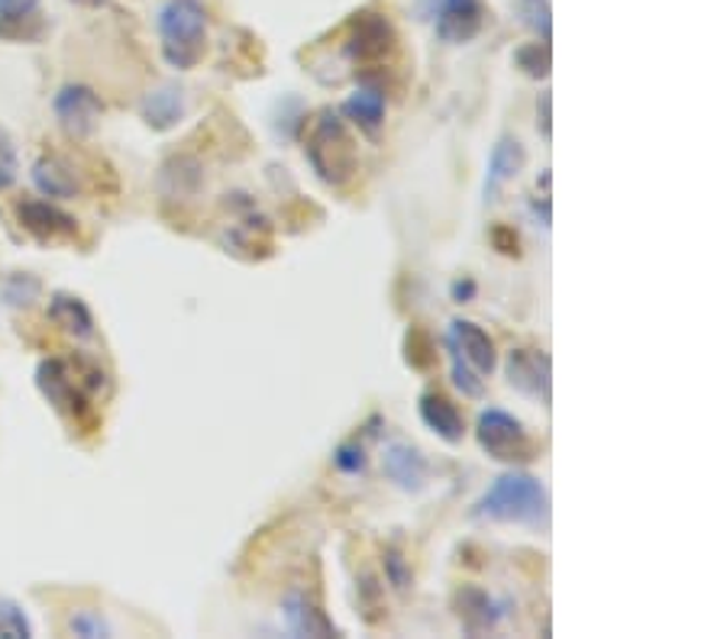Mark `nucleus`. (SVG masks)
Masks as SVG:
<instances>
[{"label": "nucleus", "mask_w": 727, "mask_h": 639, "mask_svg": "<svg viewBox=\"0 0 727 639\" xmlns=\"http://www.w3.org/2000/svg\"><path fill=\"white\" fill-rule=\"evenodd\" d=\"M344 113L369 136H376L385 123V91L376 84H359L344 104Z\"/></svg>", "instance_id": "21"}, {"label": "nucleus", "mask_w": 727, "mask_h": 639, "mask_svg": "<svg viewBox=\"0 0 727 639\" xmlns=\"http://www.w3.org/2000/svg\"><path fill=\"white\" fill-rule=\"evenodd\" d=\"M421 420L427 423V430H433L447 443H460L465 436V420H462L460 408L440 391H427L421 398Z\"/></svg>", "instance_id": "15"}, {"label": "nucleus", "mask_w": 727, "mask_h": 639, "mask_svg": "<svg viewBox=\"0 0 727 639\" xmlns=\"http://www.w3.org/2000/svg\"><path fill=\"white\" fill-rule=\"evenodd\" d=\"M13 172H17V165H7V162H0V190H7L13 185Z\"/></svg>", "instance_id": "34"}, {"label": "nucleus", "mask_w": 727, "mask_h": 639, "mask_svg": "<svg viewBox=\"0 0 727 639\" xmlns=\"http://www.w3.org/2000/svg\"><path fill=\"white\" fill-rule=\"evenodd\" d=\"M385 571H388V578H391V585H395L398 591H405V588L411 585V571H408L405 556H401L398 549H388V553H385Z\"/></svg>", "instance_id": "30"}, {"label": "nucleus", "mask_w": 727, "mask_h": 639, "mask_svg": "<svg viewBox=\"0 0 727 639\" xmlns=\"http://www.w3.org/2000/svg\"><path fill=\"white\" fill-rule=\"evenodd\" d=\"M334 462H337V468L346 472V475H359L362 468H366V452L359 443H344L340 450L334 452Z\"/></svg>", "instance_id": "29"}, {"label": "nucleus", "mask_w": 727, "mask_h": 639, "mask_svg": "<svg viewBox=\"0 0 727 639\" xmlns=\"http://www.w3.org/2000/svg\"><path fill=\"white\" fill-rule=\"evenodd\" d=\"M472 295H475V285H472V281H457V285H453V298L460 303L469 301Z\"/></svg>", "instance_id": "33"}, {"label": "nucleus", "mask_w": 727, "mask_h": 639, "mask_svg": "<svg viewBox=\"0 0 727 639\" xmlns=\"http://www.w3.org/2000/svg\"><path fill=\"white\" fill-rule=\"evenodd\" d=\"M395 52V30L382 13H356L349 23L346 55L359 65L382 62Z\"/></svg>", "instance_id": "6"}, {"label": "nucleus", "mask_w": 727, "mask_h": 639, "mask_svg": "<svg viewBox=\"0 0 727 639\" xmlns=\"http://www.w3.org/2000/svg\"><path fill=\"white\" fill-rule=\"evenodd\" d=\"M492 239H495V246L504 256H518V233H514V229L495 226V229H492Z\"/></svg>", "instance_id": "31"}, {"label": "nucleus", "mask_w": 727, "mask_h": 639, "mask_svg": "<svg viewBox=\"0 0 727 639\" xmlns=\"http://www.w3.org/2000/svg\"><path fill=\"white\" fill-rule=\"evenodd\" d=\"M524 146L511 136L498 140V146L492 150V158H489V175H485V200L492 204L498 197V190L504 188L511 178H518V172L524 168Z\"/></svg>", "instance_id": "17"}, {"label": "nucleus", "mask_w": 727, "mask_h": 639, "mask_svg": "<svg viewBox=\"0 0 727 639\" xmlns=\"http://www.w3.org/2000/svg\"><path fill=\"white\" fill-rule=\"evenodd\" d=\"M504 369L514 391L550 404V355L543 349H511Z\"/></svg>", "instance_id": "8"}, {"label": "nucleus", "mask_w": 727, "mask_h": 639, "mask_svg": "<svg viewBox=\"0 0 727 639\" xmlns=\"http://www.w3.org/2000/svg\"><path fill=\"white\" fill-rule=\"evenodd\" d=\"M33 185L52 200H72L81 194L78 172L62 155H42L33 165Z\"/></svg>", "instance_id": "14"}, {"label": "nucleus", "mask_w": 727, "mask_h": 639, "mask_svg": "<svg viewBox=\"0 0 727 639\" xmlns=\"http://www.w3.org/2000/svg\"><path fill=\"white\" fill-rule=\"evenodd\" d=\"M39 291H42V285H39L37 275H30V271H13L3 281V301L10 303V307H30L39 298Z\"/></svg>", "instance_id": "23"}, {"label": "nucleus", "mask_w": 727, "mask_h": 639, "mask_svg": "<svg viewBox=\"0 0 727 639\" xmlns=\"http://www.w3.org/2000/svg\"><path fill=\"white\" fill-rule=\"evenodd\" d=\"M0 637L23 639L33 637V623L27 617V610L10 598H0Z\"/></svg>", "instance_id": "24"}, {"label": "nucleus", "mask_w": 727, "mask_h": 639, "mask_svg": "<svg viewBox=\"0 0 727 639\" xmlns=\"http://www.w3.org/2000/svg\"><path fill=\"white\" fill-rule=\"evenodd\" d=\"M185 111H188L185 91L175 87V84H162V87H155V91H150V94L140 101V113H143V120H146L153 130H172V126L185 116Z\"/></svg>", "instance_id": "16"}, {"label": "nucleus", "mask_w": 727, "mask_h": 639, "mask_svg": "<svg viewBox=\"0 0 727 639\" xmlns=\"http://www.w3.org/2000/svg\"><path fill=\"white\" fill-rule=\"evenodd\" d=\"M475 440L482 452H489L498 462H528L534 458V440L528 436L524 423L508 411L489 408L479 414L475 423Z\"/></svg>", "instance_id": "4"}, {"label": "nucleus", "mask_w": 727, "mask_h": 639, "mask_svg": "<svg viewBox=\"0 0 727 639\" xmlns=\"http://www.w3.org/2000/svg\"><path fill=\"white\" fill-rule=\"evenodd\" d=\"M450 339L457 342L462 359H465L479 375H492V372H495V342H492V337H489L479 323H472V320H453V323H450Z\"/></svg>", "instance_id": "12"}, {"label": "nucleus", "mask_w": 727, "mask_h": 639, "mask_svg": "<svg viewBox=\"0 0 727 639\" xmlns=\"http://www.w3.org/2000/svg\"><path fill=\"white\" fill-rule=\"evenodd\" d=\"M158 39H162V59L178 69L192 72L204 59L207 49V10L201 0H165L155 17Z\"/></svg>", "instance_id": "2"}, {"label": "nucleus", "mask_w": 727, "mask_h": 639, "mask_svg": "<svg viewBox=\"0 0 727 639\" xmlns=\"http://www.w3.org/2000/svg\"><path fill=\"white\" fill-rule=\"evenodd\" d=\"M485 23L482 0H443L437 10V37L443 42H469Z\"/></svg>", "instance_id": "10"}, {"label": "nucleus", "mask_w": 727, "mask_h": 639, "mask_svg": "<svg viewBox=\"0 0 727 639\" xmlns=\"http://www.w3.org/2000/svg\"><path fill=\"white\" fill-rule=\"evenodd\" d=\"M408 362L414 369H430L433 365V346H430V337L421 333L418 327L408 330Z\"/></svg>", "instance_id": "28"}, {"label": "nucleus", "mask_w": 727, "mask_h": 639, "mask_svg": "<svg viewBox=\"0 0 727 639\" xmlns=\"http://www.w3.org/2000/svg\"><path fill=\"white\" fill-rule=\"evenodd\" d=\"M514 62L524 69V75L546 78L550 75V42H531V45L518 49Z\"/></svg>", "instance_id": "27"}, {"label": "nucleus", "mask_w": 727, "mask_h": 639, "mask_svg": "<svg viewBox=\"0 0 727 639\" xmlns=\"http://www.w3.org/2000/svg\"><path fill=\"white\" fill-rule=\"evenodd\" d=\"M447 352H450V372H453V384L460 388L465 398H482L485 394V384H482V378L479 372L462 359V352L457 349V342L447 337Z\"/></svg>", "instance_id": "22"}, {"label": "nucleus", "mask_w": 727, "mask_h": 639, "mask_svg": "<svg viewBox=\"0 0 727 639\" xmlns=\"http://www.w3.org/2000/svg\"><path fill=\"white\" fill-rule=\"evenodd\" d=\"M42 33L39 0H0V39L20 42Z\"/></svg>", "instance_id": "19"}, {"label": "nucleus", "mask_w": 727, "mask_h": 639, "mask_svg": "<svg viewBox=\"0 0 727 639\" xmlns=\"http://www.w3.org/2000/svg\"><path fill=\"white\" fill-rule=\"evenodd\" d=\"M472 517L495 521V524L543 527L550 521V494L528 472H504L501 478H495V485L475 501Z\"/></svg>", "instance_id": "1"}, {"label": "nucleus", "mask_w": 727, "mask_h": 639, "mask_svg": "<svg viewBox=\"0 0 727 639\" xmlns=\"http://www.w3.org/2000/svg\"><path fill=\"white\" fill-rule=\"evenodd\" d=\"M281 617H285V627L295 637H337L334 620H327L324 610L310 601L307 595H301V591H291L281 601Z\"/></svg>", "instance_id": "13"}, {"label": "nucleus", "mask_w": 727, "mask_h": 639, "mask_svg": "<svg viewBox=\"0 0 727 639\" xmlns=\"http://www.w3.org/2000/svg\"><path fill=\"white\" fill-rule=\"evenodd\" d=\"M37 384L42 391V398L59 411V414L81 416L88 411V401L78 388V381L72 378V369L62 359H42L37 369Z\"/></svg>", "instance_id": "7"}, {"label": "nucleus", "mask_w": 727, "mask_h": 639, "mask_svg": "<svg viewBox=\"0 0 727 639\" xmlns=\"http://www.w3.org/2000/svg\"><path fill=\"white\" fill-rule=\"evenodd\" d=\"M69 630L81 639H101V637H111L114 630H111V623L104 620V614H98V610H75L72 617H69Z\"/></svg>", "instance_id": "26"}, {"label": "nucleus", "mask_w": 727, "mask_h": 639, "mask_svg": "<svg viewBox=\"0 0 727 639\" xmlns=\"http://www.w3.org/2000/svg\"><path fill=\"white\" fill-rule=\"evenodd\" d=\"M457 614H460L462 630L469 637H482L492 633L498 627V620L504 617V604H498L489 591L465 585L457 591Z\"/></svg>", "instance_id": "11"}, {"label": "nucleus", "mask_w": 727, "mask_h": 639, "mask_svg": "<svg viewBox=\"0 0 727 639\" xmlns=\"http://www.w3.org/2000/svg\"><path fill=\"white\" fill-rule=\"evenodd\" d=\"M49 320L55 327H62L69 337L75 339H91L94 337V313L88 310V303L75 298V295H65V291H55L52 301H49Z\"/></svg>", "instance_id": "20"}, {"label": "nucleus", "mask_w": 727, "mask_h": 639, "mask_svg": "<svg viewBox=\"0 0 727 639\" xmlns=\"http://www.w3.org/2000/svg\"><path fill=\"white\" fill-rule=\"evenodd\" d=\"M307 162L314 165V172L327 182V185H346L356 168H359V152H356V143L346 130V123L337 116L334 111H324L310 133H307V146H305Z\"/></svg>", "instance_id": "3"}, {"label": "nucleus", "mask_w": 727, "mask_h": 639, "mask_svg": "<svg viewBox=\"0 0 727 639\" xmlns=\"http://www.w3.org/2000/svg\"><path fill=\"white\" fill-rule=\"evenodd\" d=\"M72 3H78V7H91V10H98V7H104L107 0H72Z\"/></svg>", "instance_id": "35"}, {"label": "nucleus", "mask_w": 727, "mask_h": 639, "mask_svg": "<svg viewBox=\"0 0 727 639\" xmlns=\"http://www.w3.org/2000/svg\"><path fill=\"white\" fill-rule=\"evenodd\" d=\"M540 130H543V140H550V91H543L540 97Z\"/></svg>", "instance_id": "32"}, {"label": "nucleus", "mask_w": 727, "mask_h": 639, "mask_svg": "<svg viewBox=\"0 0 727 639\" xmlns=\"http://www.w3.org/2000/svg\"><path fill=\"white\" fill-rule=\"evenodd\" d=\"M17 220L20 226L37 236L42 243H55V239H72L78 233V220L72 214L59 210L49 200H20L17 204Z\"/></svg>", "instance_id": "9"}, {"label": "nucleus", "mask_w": 727, "mask_h": 639, "mask_svg": "<svg viewBox=\"0 0 727 639\" xmlns=\"http://www.w3.org/2000/svg\"><path fill=\"white\" fill-rule=\"evenodd\" d=\"M52 113H55L59 126L65 130V136L88 140L98 130V123H101L104 104L94 94V87H88V84H65L52 97Z\"/></svg>", "instance_id": "5"}, {"label": "nucleus", "mask_w": 727, "mask_h": 639, "mask_svg": "<svg viewBox=\"0 0 727 639\" xmlns=\"http://www.w3.org/2000/svg\"><path fill=\"white\" fill-rule=\"evenodd\" d=\"M385 475L405 491H418L427 478V462L414 446L408 443H391L385 452Z\"/></svg>", "instance_id": "18"}, {"label": "nucleus", "mask_w": 727, "mask_h": 639, "mask_svg": "<svg viewBox=\"0 0 727 639\" xmlns=\"http://www.w3.org/2000/svg\"><path fill=\"white\" fill-rule=\"evenodd\" d=\"M518 13H521L524 27H531L543 42H550V30H553L550 0H518Z\"/></svg>", "instance_id": "25"}]
</instances>
